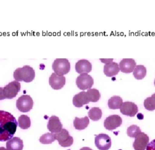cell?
Here are the masks:
<instances>
[{
	"mask_svg": "<svg viewBox=\"0 0 155 150\" xmlns=\"http://www.w3.org/2000/svg\"><path fill=\"white\" fill-rule=\"evenodd\" d=\"M18 126V122L10 113L0 110V141L13 138Z\"/></svg>",
	"mask_w": 155,
	"mask_h": 150,
	"instance_id": "1",
	"label": "cell"
},
{
	"mask_svg": "<svg viewBox=\"0 0 155 150\" xmlns=\"http://www.w3.org/2000/svg\"><path fill=\"white\" fill-rule=\"evenodd\" d=\"M14 78L18 82H31L35 78V71L33 68L28 65L17 68L14 72Z\"/></svg>",
	"mask_w": 155,
	"mask_h": 150,
	"instance_id": "2",
	"label": "cell"
},
{
	"mask_svg": "<svg viewBox=\"0 0 155 150\" xmlns=\"http://www.w3.org/2000/svg\"><path fill=\"white\" fill-rule=\"evenodd\" d=\"M52 67L57 75L63 76L70 72V64L67 59L58 58L54 61Z\"/></svg>",
	"mask_w": 155,
	"mask_h": 150,
	"instance_id": "3",
	"label": "cell"
},
{
	"mask_svg": "<svg viewBox=\"0 0 155 150\" xmlns=\"http://www.w3.org/2000/svg\"><path fill=\"white\" fill-rule=\"evenodd\" d=\"M33 98L30 96L22 95L17 99L16 106L20 111L27 113L33 108Z\"/></svg>",
	"mask_w": 155,
	"mask_h": 150,
	"instance_id": "4",
	"label": "cell"
},
{
	"mask_svg": "<svg viewBox=\"0 0 155 150\" xmlns=\"http://www.w3.org/2000/svg\"><path fill=\"white\" fill-rule=\"evenodd\" d=\"M3 89L6 98L12 99L17 96L18 93L20 91L21 84L19 82L14 80L9 83Z\"/></svg>",
	"mask_w": 155,
	"mask_h": 150,
	"instance_id": "5",
	"label": "cell"
},
{
	"mask_svg": "<svg viewBox=\"0 0 155 150\" xmlns=\"http://www.w3.org/2000/svg\"><path fill=\"white\" fill-rule=\"evenodd\" d=\"M76 82L80 90H84L91 89L94 84V80L88 73H82L77 77Z\"/></svg>",
	"mask_w": 155,
	"mask_h": 150,
	"instance_id": "6",
	"label": "cell"
},
{
	"mask_svg": "<svg viewBox=\"0 0 155 150\" xmlns=\"http://www.w3.org/2000/svg\"><path fill=\"white\" fill-rule=\"evenodd\" d=\"M55 136L60 145L63 147H70L73 144V138L66 129H62L59 133L55 134Z\"/></svg>",
	"mask_w": 155,
	"mask_h": 150,
	"instance_id": "7",
	"label": "cell"
},
{
	"mask_svg": "<svg viewBox=\"0 0 155 150\" xmlns=\"http://www.w3.org/2000/svg\"><path fill=\"white\" fill-rule=\"evenodd\" d=\"M94 143L99 150H108L110 148L111 140L110 137L105 134H100L96 136Z\"/></svg>",
	"mask_w": 155,
	"mask_h": 150,
	"instance_id": "8",
	"label": "cell"
},
{
	"mask_svg": "<svg viewBox=\"0 0 155 150\" xmlns=\"http://www.w3.org/2000/svg\"><path fill=\"white\" fill-rule=\"evenodd\" d=\"M122 124V119L119 115H111L106 118L104 121L105 129L112 131L120 127Z\"/></svg>",
	"mask_w": 155,
	"mask_h": 150,
	"instance_id": "9",
	"label": "cell"
},
{
	"mask_svg": "<svg viewBox=\"0 0 155 150\" xmlns=\"http://www.w3.org/2000/svg\"><path fill=\"white\" fill-rule=\"evenodd\" d=\"M149 138L144 133H139L136 137L133 146L135 150H145L148 144Z\"/></svg>",
	"mask_w": 155,
	"mask_h": 150,
	"instance_id": "10",
	"label": "cell"
},
{
	"mask_svg": "<svg viewBox=\"0 0 155 150\" xmlns=\"http://www.w3.org/2000/svg\"><path fill=\"white\" fill-rule=\"evenodd\" d=\"M120 111L122 114L132 117L138 113V107L133 102H126L123 103Z\"/></svg>",
	"mask_w": 155,
	"mask_h": 150,
	"instance_id": "11",
	"label": "cell"
},
{
	"mask_svg": "<svg viewBox=\"0 0 155 150\" xmlns=\"http://www.w3.org/2000/svg\"><path fill=\"white\" fill-rule=\"evenodd\" d=\"M49 84L53 89L60 90L66 84V77L64 76H59L53 73L49 78Z\"/></svg>",
	"mask_w": 155,
	"mask_h": 150,
	"instance_id": "12",
	"label": "cell"
},
{
	"mask_svg": "<svg viewBox=\"0 0 155 150\" xmlns=\"http://www.w3.org/2000/svg\"><path fill=\"white\" fill-rule=\"evenodd\" d=\"M136 66V63L135 61L132 58L123 59L119 64L120 70L124 73H132Z\"/></svg>",
	"mask_w": 155,
	"mask_h": 150,
	"instance_id": "13",
	"label": "cell"
},
{
	"mask_svg": "<svg viewBox=\"0 0 155 150\" xmlns=\"http://www.w3.org/2000/svg\"><path fill=\"white\" fill-rule=\"evenodd\" d=\"M75 69L78 73H88L92 70V64L88 60L81 59L76 64Z\"/></svg>",
	"mask_w": 155,
	"mask_h": 150,
	"instance_id": "14",
	"label": "cell"
},
{
	"mask_svg": "<svg viewBox=\"0 0 155 150\" xmlns=\"http://www.w3.org/2000/svg\"><path fill=\"white\" fill-rule=\"evenodd\" d=\"M63 127V125L59 118L55 116H52L49 118L47 129L52 133H59Z\"/></svg>",
	"mask_w": 155,
	"mask_h": 150,
	"instance_id": "15",
	"label": "cell"
},
{
	"mask_svg": "<svg viewBox=\"0 0 155 150\" xmlns=\"http://www.w3.org/2000/svg\"><path fill=\"white\" fill-rule=\"evenodd\" d=\"M88 97L86 92H81L73 97V103L75 107L80 108L89 103Z\"/></svg>",
	"mask_w": 155,
	"mask_h": 150,
	"instance_id": "16",
	"label": "cell"
},
{
	"mask_svg": "<svg viewBox=\"0 0 155 150\" xmlns=\"http://www.w3.org/2000/svg\"><path fill=\"white\" fill-rule=\"evenodd\" d=\"M120 71V67L117 63L111 62L106 64L104 66L103 72L105 75L107 77H112L119 73Z\"/></svg>",
	"mask_w": 155,
	"mask_h": 150,
	"instance_id": "17",
	"label": "cell"
},
{
	"mask_svg": "<svg viewBox=\"0 0 155 150\" xmlns=\"http://www.w3.org/2000/svg\"><path fill=\"white\" fill-rule=\"evenodd\" d=\"M7 150H22L24 147L22 139L18 137H13L6 143Z\"/></svg>",
	"mask_w": 155,
	"mask_h": 150,
	"instance_id": "18",
	"label": "cell"
},
{
	"mask_svg": "<svg viewBox=\"0 0 155 150\" xmlns=\"http://www.w3.org/2000/svg\"><path fill=\"white\" fill-rule=\"evenodd\" d=\"M89 123V119L87 117H84L83 118L76 117L73 121V125L76 130H83L88 127Z\"/></svg>",
	"mask_w": 155,
	"mask_h": 150,
	"instance_id": "19",
	"label": "cell"
},
{
	"mask_svg": "<svg viewBox=\"0 0 155 150\" xmlns=\"http://www.w3.org/2000/svg\"><path fill=\"white\" fill-rule=\"evenodd\" d=\"M123 104L122 98L118 96L111 97L108 100V106L112 110H116L120 108Z\"/></svg>",
	"mask_w": 155,
	"mask_h": 150,
	"instance_id": "20",
	"label": "cell"
},
{
	"mask_svg": "<svg viewBox=\"0 0 155 150\" xmlns=\"http://www.w3.org/2000/svg\"><path fill=\"white\" fill-rule=\"evenodd\" d=\"M147 70L143 65H137L133 70V76L137 80H142L146 75Z\"/></svg>",
	"mask_w": 155,
	"mask_h": 150,
	"instance_id": "21",
	"label": "cell"
},
{
	"mask_svg": "<svg viewBox=\"0 0 155 150\" xmlns=\"http://www.w3.org/2000/svg\"><path fill=\"white\" fill-rule=\"evenodd\" d=\"M90 102H97L100 100V92L96 89H90L86 92Z\"/></svg>",
	"mask_w": 155,
	"mask_h": 150,
	"instance_id": "22",
	"label": "cell"
},
{
	"mask_svg": "<svg viewBox=\"0 0 155 150\" xmlns=\"http://www.w3.org/2000/svg\"><path fill=\"white\" fill-rule=\"evenodd\" d=\"M89 117L94 121H97L101 118L102 111L99 107H93L89 110Z\"/></svg>",
	"mask_w": 155,
	"mask_h": 150,
	"instance_id": "23",
	"label": "cell"
},
{
	"mask_svg": "<svg viewBox=\"0 0 155 150\" xmlns=\"http://www.w3.org/2000/svg\"><path fill=\"white\" fill-rule=\"evenodd\" d=\"M18 126L23 130L29 129L31 126V120L27 115H21L18 118Z\"/></svg>",
	"mask_w": 155,
	"mask_h": 150,
	"instance_id": "24",
	"label": "cell"
},
{
	"mask_svg": "<svg viewBox=\"0 0 155 150\" xmlns=\"http://www.w3.org/2000/svg\"><path fill=\"white\" fill-rule=\"evenodd\" d=\"M55 134L52 133H47L41 136L40 142L43 144H50L55 141Z\"/></svg>",
	"mask_w": 155,
	"mask_h": 150,
	"instance_id": "25",
	"label": "cell"
},
{
	"mask_svg": "<svg viewBox=\"0 0 155 150\" xmlns=\"http://www.w3.org/2000/svg\"><path fill=\"white\" fill-rule=\"evenodd\" d=\"M144 107L149 111H153L155 110V93L152 96L147 97L144 101Z\"/></svg>",
	"mask_w": 155,
	"mask_h": 150,
	"instance_id": "26",
	"label": "cell"
},
{
	"mask_svg": "<svg viewBox=\"0 0 155 150\" xmlns=\"http://www.w3.org/2000/svg\"><path fill=\"white\" fill-rule=\"evenodd\" d=\"M140 133L141 130L140 127L136 125H132L127 130V134L131 138H135Z\"/></svg>",
	"mask_w": 155,
	"mask_h": 150,
	"instance_id": "27",
	"label": "cell"
},
{
	"mask_svg": "<svg viewBox=\"0 0 155 150\" xmlns=\"http://www.w3.org/2000/svg\"><path fill=\"white\" fill-rule=\"evenodd\" d=\"M146 150H155V139L149 142L146 148Z\"/></svg>",
	"mask_w": 155,
	"mask_h": 150,
	"instance_id": "28",
	"label": "cell"
},
{
	"mask_svg": "<svg viewBox=\"0 0 155 150\" xmlns=\"http://www.w3.org/2000/svg\"><path fill=\"white\" fill-rule=\"evenodd\" d=\"M6 97L5 96L4 93V89L2 87H0V100L5 99Z\"/></svg>",
	"mask_w": 155,
	"mask_h": 150,
	"instance_id": "29",
	"label": "cell"
},
{
	"mask_svg": "<svg viewBox=\"0 0 155 150\" xmlns=\"http://www.w3.org/2000/svg\"><path fill=\"white\" fill-rule=\"evenodd\" d=\"M100 61L101 62L104 63V64H107V63H110L113 62V59L111 58V59H100Z\"/></svg>",
	"mask_w": 155,
	"mask_h": 150,
	"instance_id": "30",
	"label": "cell"
},
{
	"mask_svg": "<svg viewBox=\"0 0 155 150\" xmlns=\"http://www.w3.org/2000/svg\"><path fill=\"white\" fill-rule=\"evenodd\" d=\"M80 150H93L92 149H91L89 147H83L82 148H81Z\"/></svg>",
	"mask_w": 155,
	"mask_h": 150,
	"instance_id": "31",
	"label": "cell"
},
{
	"mask_svg": "<svg viewBox=\"0 0 155 150\" xmlns=\"http://www.w3.org/2000/svg\"><path fill=\"white\" fill-rule=\"evenodd\" d=\"M0 150H7L5 148H4V147H0Z\"/></svg>",
	"mask_w": 155,
	"mask_h": 150,
	"instance_id": "32",
	"label": "cell"
},
{
	"mask_svg": "<svg viewBox=\"0 0 155 150\" xmlns=\"http://www.w3.org/2000/svg\"><path fill=\"white\" fill-rule=\"evenodd\" d=\"M154 84H155V82H154Z\"/></svg>",
	"mask_w": 155,
	"mask_h": 150,
	"instance_id": "33",
	"label": "cell"
}]
</instances>
